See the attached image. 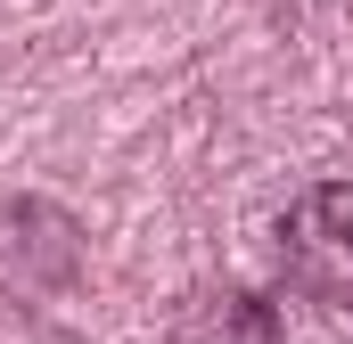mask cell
Instances as JSON below:
<instances>
[{
	"mask_svg": "<svg viewBox=\"0 0 353 344\" xmlns=\"http://www.w3.org/2000/svg\"><path fill=\"white\" fill-rule=\"evenodd\" d=\"M279 262L304 295L353 312V180H312L288 222H279Z\"/></svg>",
	"mask_w": 353,
	"mask_h": 344,
	"instance_id": "1",
	"label": "cell"
},
{
	"mask_svg": "<svg viewBox=\"0 0 353 344\" xmlns=\"http://www.w3.org/2000/svg\"><path fill=\"white\" fill-rule=\"evenodd\" d=\"M173 344H279V312L247 287H205L181 303Z\"/></svg>",
	"mask_w": 353,
	"mask_h": 344,
	"instance_id": "2",
	"label": "cell"
}]
</instances>
